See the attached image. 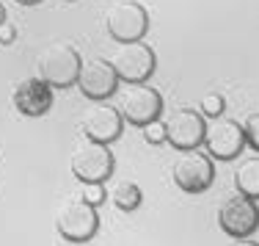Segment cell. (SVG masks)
Returning <instances> with one entry per match:
<instances>
[{
  "mask_svg": "<svg viewBox=\"0 0 259 246\" xmlns=\"http://www.w3.org/2000/svg\"><path fill=\"white\" fill-rule=\"evenodd\" d=\"M141 130H144V138L149 141V144H163V141H165V122H160V119L144 125Z\"/></svg>",
  "mask_w": 259,
  "mask_h": 246,
  "instance_id": "cell-19",
  "label": "cell"
},
{
  "mask_svg": "<svg viewBox=\"0 0 259 246\" xmlns=\"http://www.w3.org/2000/svg\"><path fill=\"white\" fill-rule=\"evenodd\" d=\"M218 224H221V230H224L226 235L234 238V241H237V238L254 235L256 227H259V205H256V199L243 196V194L226 199L224 205H221V210H218Z\"/></svg>",
  "mask_w": 259,
  "mask_h": 246,
  "instance_id": "cell-9",
  "label": "cell"
},
{
  "mask_svg": "<svg viewBox=\"0 0 259 246\" xmlns=\"http://www.w3.org/2000/svg\"><path fill=\"white\" fill-rule=\"evenodd\" d=\"M121 127H124V116L119 114V108L108 102H97L85 108V114L80 116V133L89 141H100V144L116 141L121 136Z\"/></svg>",
  "mask_w": 259,
  "mask_h": 246,
  "instance_id": "cell-12",
  "label": "cell"
},
{
  "mask_svg": "<svg viewBox=\"0 0 259 246\" xmlns=\"http://www.w3.org/2000/svg\"><path fill=\"white\" fill-rule=\"evenodd\" d=\"M204 147H207V155L218 158V161L237 158L245 147L243 125L234 119H224V116L212 119V125H207V133H204Z\"/></svg>",
  "mask_w": 259,
  "mask_h": 246,
  "instance_id": "cell-10",
  "label": "cell"
},
{
  "mask_svg": "<svg viewBox=\"0 0 259 246\" xmlns=\"http://www.w3.org/2000/svg\"><path fill=\"white\" fill-rule=\"evenodd\" d=\"M17 3H22V6H36V3H41V0H17Z\"/></svg>",
  "mask_w": 259,
  "mask_h": 246,
  "instance_id": "cell-22",
  "label": "cell"
},
{
  "mask_svg": "<svg viewBox=\"0 0 259 246\" xmlns=\"http://www.w3.org/2000/svg\"><path fill=\"white\" fill-rule=\"evenodd\" d=\"M234 188L243 196L259 199V155L245 158V161L237 166V171H234Z\"/></svg>",
  "mask_w": 259,
  "mask_h": 246,
  "instance_id": "cell-14",
  "label": "cell"
},
{
  "mask_svg": "<svg viewBox=\"0 0 259 246\" xmlns=\"http://www.w3.org/2000/svg\"><path fill=\"white\" fill-rule=\"evenodd\" d=\"M14 36H17V28L11 25V22H3V25H0V45H11Z\"/></svg>",
  "mask_w": 259,
  "mask_h": 246,
  "instance_id": "cell-20",
  "label": "cell"
},
{
  "mask_svg": "<svg viewBox=\"0 0 259 246\" xmlns=\"http://www.w3.org/2000/svg\"><path fill=\"white\" fill-rule=\"evenodd\" d=\"M80 64H83V58L75 47L66 42H55L36 55V78L50 83L53 89H64V86L77 83Z\"/></svg>",
  "mask_w": 259,
  "mask_h": 246,
  "instance_id": "cell-1",
  "label": "cell"
},
{
  "mask_svg": "<svg viewBox=\"0 0 259 246\" xmlns=\"http://www.w3.org/2000/svg\"><path fill=\"white\" fill-rule=\"evenodd\" d=\"M97 227H100V216L97 207L89 205L83 196H72L55 213V230L72 243H83L89 238H94Z\"/></svg>",
  "mask_w": 259,
  "mask_h": 246,
  "instance_id": "cell-3",
  "label": "cell"
},
{
  "mask_svg": "<svg viewBox=\"0 0 259 246\" xmlns=\"http://www.w3.org/2000/svg\"><path fill=\"white\" fill-rule=\"evenodd\" d=\"M108 61L124 83H146L157 69V55L144 42H119Z\"/></svg>",
  "mask_w": 259,
  "mask_h": 246,
  "instance_id": "cell-2",
  "label": "cell"
},
{
  "mask_svg": "<svg viewBox=\"0 0 259 246\" xmlns=\"http://www.w3.org/2000/svg\"><path fill=\"white\" fill-rule=\"evenodd\" d=\"M6 22V9H3V3H0V25Z\"/></svg>",
  "mask_w": 259,
  "mask_h": 246,
  "instance_id": "cell-23",
  "label": "cell"
},
{
  "mask_svg": "<svg viewBox=\"0 0 259 246\" xmlns=\"http://www.w3.org/2000/svg\"><path fill=\"white\" fill-rule=\"evenodd\" d=\"M11 106L22 116H45L53 108V86L41 78H25L11 89Z\"/></svg>",
  "mask_w": 259,
  "mask_h": 246,
  "instance_id": "cell-13",
  "label": "cell"
},
{
  "mask_svg": "<svg viewBox=\"0 0 259 246\" xmlns=\"http://www.w3.org/2000/svg\"><path fill=\"white\" fill-rule=\"evenodd\" d=\"M141 199H144V194H141V188L135 186L133 180H119L110 188V202H113L119 210H135V207L141 205Z\"/></svg>",
  "mask_w": 259,
  "mask_h": 246,
  "instance_id": "cell-15",
  "label": "cell"
},
{
  "mask_svg": "<svg viewBox=\"0 0 259 246\" xmlns=\"http://www.w3.org/2000/svg\"><path fill=\"white\" fill-rule=\"evenodd\" d=\"M174 183L188 194H201L212 186L215 180V166H212V158L207 152H199V150H185L180 158L174 161Z\"/></svg>",
  "mask_w": 259,
  "mask_h": 246,
  "instance_id": "cell-6",
  "label": "cell"
},
{
  "mask_svg": "<svg viewBox=\"0 0 259 246\" xmlns=\"http://www.w3.org/2000/svg\"><path fill=\"white\" fill-rule=\"evenodd\" d=\"M224 97L221 94H204L199 102V114L201 116H209V119H218V116H224Z\"/></svg>",
  "mask_w": 259,
  "mask_h": 246,
  "instance_id": "cell-16",
  "label": "cell"
},
{
  "mask_svg": "<svg viewBox=\"0 0 259 246\" xmlns=\"http://www.w3.org/2000/svg\"><path fill=\"white\" fill-rule=\"evenodd\" d=\"M69 166L80 183H105L113 174V152L100 141H83L72 150Z\"/></svg>",
  "mask_w": 259,
  "mask_h": 246,
  "instance_id": "cell-5",
  "label": "cell"
},
{
  "mask_svg": "<svg viewBox=\"0 0 259 246\" xmlns=\"http://www.w3.org/2000/svg\"><path fill=\"white\" fill-rule=\"evenodd\" d=\"M243 133H245V144L254 147V150L259 152V114L245 116V122H243Z\"/></svg>",
  "mask_w": 259,
  "mask_h": 246,
  "instance_id": "cell-18",
  "label": "cell"
},
{
  "mask_svg": "<svg viewBox=\"0 0 259 246\" xmlns=\"http://www.w3.org/2000/svg\"><path fill=\"white\" fill-rule=\"evenodd\" d=\"M108 33L116 42H141L144 33L149 30V14L141 3L133 0H121V3L110 6L108 9Z\"/></svg>",
  "mask_w": 259,
  "mask_h": 246,
  "instance_id": "cell-8",
  "label": "cell"
},
{
  "mask_svg": "<svg viewBox=\"0 0 259 246\" xmlns=\"http://www.w3.org/2000/svg\"><path fill=\"white\" fill-rule=\"evenodd\" d=\"M80 196H83L89 205L97 207V205H102V202H105V196H108V194H105V186H102V183H83Z\"/></svg>",
  "mask_w": 259,
  "mask_h": 246,
  "instance_id": "cell-17",
  "label": "cell"
},
{
  "mask_svg": "<svg viewBox=\"0 0 259 246\" xmlns=\"http://www.w3.org/2000/svg\"><path fill=\"white\" fill-rule=\"evenodd\" d=\"M119 114L124 116V122L130 125H149V122L160 119L163 114V97L157 89L146 83H127V89L119 94Z\"/></svg>",
  "mask_w": 259,
  "mask_h": 246,
  "instance_id": "cell-4",
  "label": "cell"
},
{
  "mask_svg": "<svg viewBox=\"0 0 259 246\" xmlns=\"http://www.w3.org/2000/svg\"><path fill=\"white\" fill-rule=\"evenodd\" d=\"M232 246H259V243L251 241V238H237V243H232Z\"/></svg>",
  "mask_w": 259,
  "mask_h": 246,
  "instance_id": "cell-21",
  "label": "cell"
},
{
  "mask_svg": "<svg viewBox=\"0 0 259 246\" xmlns=\"http://www.w3.org/2000/svg\"><path fill=\"white\" fill-rule=\"evenodd\" d=\"M204 133H207V122L193 108H177L165 116V141L174 144L180 152L199 150L204 144Z\"/></svg>",
  "mask_w": 259,
  "mask_h": 246,
  "instance_id": "cell-7",
  "label": "cell"
},
{
  "mask_svg": "<svg viewBox=\"0 0 259 246\" xmlns=\"http://www.w3.org/2000/svg\"><path fill=\"white\" fill-rule=\"evenodd\" d=\"M77 89L89 100H108L119 89V75L105 58H85L77 72Z\"/></svg>",
  "mask_w": 259,
  "mask_h": 246,
  "instance_id": "cell-11",
  "label": "cell"
}]
</instances>
